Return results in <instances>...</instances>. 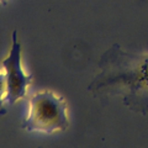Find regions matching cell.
Masks as SVG:
<instances>
[{"instance_id": "5b68a950", "label": "cell", "mask_w": 148, "mask_h": 148, "mask_svg": "<svg viewBox=\"0 0 148 148\" xmlns=\"http://www.w3.org/2000/svg\"><path fill=\"white\" fill-rule=\"evenodd\" d=\"M6 3H8V0H0V4H1V5H5Z\"/></svg>"}, {"instance_id": "277c9868", "label": "cell", "mask_w": 148, "mask_h": 148, "mask_svg": "<svg viewBox=\"0 0 148 148\" xmlns=\"http://www.w3.org/2000/svg\"><path fill=\"white\" fill-rule=\"evenodd\" d=\"M5 103H6V78L3 67L0 66V115L6 114Z\"/></svg>"}, {"instance_id": "7a4b0ae2", "label": "cell", "mask_w": 148, "mask_h": 148, "mask_svg": "<svg viewBox=\"0 0 148 148\" xmlns=\"http://www.w3.org/2000/svg\"><path fill=\"white\" fill-rule=\"evenodd\" d=\"M69 126L67 101L52 90L35 92L29 100V114L22 122L27 132L56 133Z\"/></svg>"}, {"instance_id": "6da1fadb", "label": "cell", "mask_w": 148, "mask_h": 148, "mask_svg": "<svg viewBox=\"0 0 148 148\" xmlns=\"http://www.w3.org/2000/svg\"><path fill=\"white\" fill-rule=\"evenodd\" d=\"M99 73L88 86L95 96H119L135 112L148 111V53H133L112 45L101 56Z\"/></svg>"}, {"instance_id": "3957f363", "label": "cell", "mask_w": 148, "mask_h": 148, "mask_svg": "<svg viewBox=\"0 0 148 148\" xmlns=\"http://www.w3.org/2000/svg\"><path fill=\"white\" fill-rule=\"evenodd\" d=\"M1 67L6 78V103L14 105L27 94L32 83V75L27 74L21 66V45L17 41V32H12L11 47L6 58L3 59Z\"/></svg>"}]
</instances>
